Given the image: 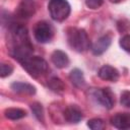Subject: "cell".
<instances>
[{
  "mask_svg": "<svg viewBox=\"0 0 130 130\" xmlns=\"http://www.w3.org/2000/svg\"><path fill=\"white\" fill-rule=\"evenodd\" d=\"M67 41L69 46L76 52L82 53L90 49V40L83 28H69L67 31Z\"/></svg>",
  "mask_w": 130,
  "mask_h": 130,
  "instance_id": "1",
  "label": "cell"
},
{
  "mask_svg": "<svg viewBox=\"0 0 130 130\" xmlns=\"http://www.w3.org/2000/svg\"><path fill=\"white\" fill-rule=\"evenodd\" d=\"M20 64L26 70V72L34 78H38L46 74L49 69V66L46 60L38 56H35V57L31 56Z\"/></svg>",
  "mask_w": 130,
  "mask_h": 130,
  "instance_id": "2",
  "label": "cell"
},
{
  "mask_svg": "<svg viewBox=\"0 0 130 130\" xmlns=\"http://www.w3.org/2000/svg\"><path fill=\"white\" fill-rule=\"evenodd\" d=\"M48 9L52 19L56 21L65 20L70 14V4L67 0H50Z\"/></svg>",
  "mask_w": 130,
  "mask_h": 130,
  "instance_id": "3",
  "label": "cell"
},
{
  "mask_svg": "<svg viewBox=\"0 0 130 130\" xmlns=\"http://www.w3.org/2000/svg\"><path fill=\"white\" fill-rule=\"evenodd\" d=\"M34 36L40 43H49L54 36V29L52 25L46 21H39L34 28Z\"/></svg>",
  "mask_w": 130,
  "mask_h": 130,
  "instance_id": "4",
  "label": "cell"
},
{
  "mask_svg": "<svg viewBox=\"0 0 130 130\" xmlns=\"http://www.w3.org/2000/svg\"><path fill=\"white\" fill-rule=\"evenodd\" d=\"M94 96L96 101L106 109H112L115 104V98L112 90L108 87L100 88L94 91Z\"/></svg>",
  "mask_w": 130,
  "mask_h": 130,
  "instance_id": "5",
  "label": "cell"
},
{
  "mask_svg": "<svg viewBox=\"0 0 130 130\" xmlns=\"http://www.w3.org/2000/svg\"><path fill=\"white\" fill-rule=\"evenodd\" d=\"M36 12V4L32 0H21L18 4L15 14L20 18H29Z\"/></svg>",
  "mask_w": 130,
  "mask_h": 130,
  "instance_id": "6",
  "label": "cell"
},
{
  "mask_svg": "<svg viewBox=\"0 0 130 130\" xmlns=\"http://www.w3.org/2000/svg\"><path fill=\"white\" fill-rule=\"evenodd\" d=\"M112 43V35L111 34H106L102 36L101 38L98 39V41L93 44L91 47V51L93 55H102L104 52L108 50Z\"/></svg>",
  "mask_w": 130,
  "mask_h": 130,
  "instance_id": "7",
  "label": "cell"
},
{
  "mask_svg": "<svg viewBox=\"0 0 130 130\" xmlns=\"http://www.w3.org/2000/svg\"><path fill=\"white\" fill-rule=\"evenodd\" d=\"M63 117L69 123H78L83 118V115L77 106L70 105L63 111Z\"/></svg>",
  "mask_w": 130,
  "mask_h": 130,
  "instance_id": "8",
  "label": "cell"
},
{
  "mask_svg": "<svg viewBox=\"0 0 130 130\" xmlns=\"http://www.w3.org/2000/svg\"><path fill=\"white\" fill-rule=\"evenodd\" d=\"M111 124L118 129H130V113H117L111 118Z\"/></svg>",
  "mask_w": 130,
  "mask_h": 130,
  "instance_id": "9",
  "label": "cell"
},
{
  "mask_svg": "<svg viewBox=\"0 0 130 130\" xmlns=\"http://www.w3.org/2000/svg\"><path fill=\"white\" fill-rule=\"evenodd\" d=\"M98 75L100 78H102L103 80H107V81H112V82H116L119 79V71L110 66V65H104L100 68Z\"/></svg>",
  "mask_w": 130,
  "mask_h": 130,
  "instance_id": "10",
  "label": "cell"
},
{
  "mask_svg": "<svg viewBox=\"0 0 130 130\" xmlns=\"http://www.w3.org/2000/svg\"><path fill=\"white\" fill-rule=\"evenodd\" d=\"M51 61L57 68H65L69 65V58L67 54L61 50H56L51 55Z\"/></svg>",
  "mask_w": 130,
  "mask_h": 130,
  "instance_id": "11",
  "label": "cell"
},
{
  "mask_svg": "<svg viewBox=\"0 0 130 130\" xmlns=\"http://www.w3.org/2000/svg\"><path fill=\"white\" fill-rule=\"evenodd\" d=\"M11 89L19 94L25 95H32L36 93V87L29 83L25 82H13L11 84Z\"/></svg>",
  "mask_w": 130,
  "mask_h": 130,
  "instance_id": "12",
  "label": "cell"
},
{
  "mask_svg": "<svg viewBox=\"0 0 130 130\" xmlns=\"http://www.w3.org/2000/svg\"><path fill=\"white\" fill-rule=\"evenodd\" d=\"M69 78H70V81L72 82V84L77 88H81L85 85V79H84L83 73L81 70H79L77 68L71 70V72L69 74Z\"/></svg>",
  "mask_w": 130,
  "mask_h": 130,
  "instance_id": "13",
  "label": "cell"
},
{
  "mask_svg": "<svg viewBox=\"0 0 130 130\" xmlns=\"http://www.w3.org/2000/svg\"><path fill=\"white\" fill-rule=\"evenodd\" d=\"M4 116L9 120H19L26 116V112L20 108H8L4 111Z\"/></svg>",
  "mask_w": 130,
  "mask_h": 130,
  "instance_id": "14",
  "label": "cell"
},
{
  "mask_svg": "<svg viewBox=\"0 0 130 130\" xmlns=\"http://www.w3.org/2000/svg\"><path fill=\"white\" fill-rule=\"evenodd\" d=\"M48 87L57 93H62L65 90V84L64 82L58 78V77H52L51 79H49L48 81Z\"/></svg>",
  "mask_w": 130,
  "mask_h": 130,
  "instance_id": "15",
  "label": "cell"
},
{
  "mask_svg": "<svg viewBox=\"0 0 130 130\" xmlns=\"http://www.w3.org/2000/svg\"><path fill=\"white\" fill-rule=\"evenodd\" d=\"M30 109L35 115V117L40 121V122H44L45 118H44V110H43V107L40 103H32L30 105Z\"/></svg>",
  "mask_w": 130,
  "mask_h": 130,
  "instance_id": "16",
  "label": "cell"
},
{
  "mask_svg": "<svg viewBox=\"0 0 130 130\" xmlns=\"http://www.w3.org/2000/svg\"><path fill=\"white\" fill-rule=\"evenodd\" d=\"M87 127H89L92 130H102L106 127V124L104 120L100 118H92L87 121Z\"/></svg>",
  "mask_w": 130,
  "mask_h": 130,
  "instance_id": "17",
  "label": "cell"
},
{
  "mask_svg": "<svg viewBox=\"0 0 130 130\" xmlns=\"http://www.w3.org/2000/svg\"><path fill=\"white\" fill-rule=\"evenodd\" d=\"M13 71V66L11 64H7V63H2L0 66V76L2 78L9 76Z\"/></svg>",
  "mask_w": 130,
  "mask_h": 130,
  "instance_id": "18",
  "label": "cell"
},
{
  "mask_svg": "<svg viewBox=\"0 0 130 130\" xmlns=\"http://www.w3.org/2000/svg\"><path fill=\"white\" fill-rule=\"evenodd\" d=\"M120 47L127 53L130 54V35H125L123 36L120 41H119Z\"/></svg>",
  "mask_w": 130,
  "mask_h": 130,
  "instance_id": "19",
  "label": "cell"
},
{
  "mask_svg": "<svg viewBox=\"0 0 130 130\" xmlns=\"http://www.w3.org/2000/svg\"><path fill=\"white\" fill-rule=\"evenodd\" d=\"M117 28H118V30L120 32H123V34L127 32V31L130 30V22L127 19H125V18L120 19L117 22Z\"/></svg>",
  "mask_w": 130,
  "mask_h": 130,
  "instance_id": "20",
  "label": "cell"
},
{
  "mask_svg": "<svg viewBox=\"0 0 130 130\" xmlns=\"http://www.w3.org/2000/svg\"><path fill=\"white\" fill-rule=\"evenodd\" d=\"M120 103L126 108H130V90H124L121 93Z\"/></svg>",
  "mask_w": 130,
  "mask_h": 130,
  "instance_id": "21",
  "label": "cell"
},
{
  "mask_svg": "<svg viewBox=\"0 0 130 130\" xmlns=\"http://www.w3.org/2000/svg\"><path fill=\"white\" fill-rule=\"evenodd\" d=\"M104 3V0H85V5L91 9V10H95L99 9Z\"/></svg>",
  "mask_w": 130,
  "mask_h": 130,
  "instance_id": "22",
  "label": "cell"
},
{
  "mask_svg": "<svg viewBox=\"0 0 130 130\" xmlns=\"http://www.w3.org/2000/svg\"><path fill=\"white\" fill-rule=\"evenodd\" d=\"M112 3H119V2H121V1H123V0H110Z\"/></svg>",
  "mask_w": 130,
  "mask_h": 130,
  "instance_id": "23",
  "label": "cell"
}]
</instances>
